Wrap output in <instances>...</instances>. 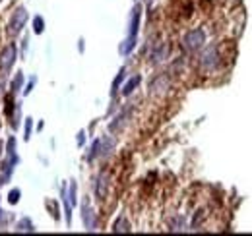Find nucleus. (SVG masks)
<instances>
[{"mask_svg":"<svg viewBox=\"0 0 252 236\" xmlns=\"http://www.w3.org/2000/svg\"><path fill=\"white\" fill-rule=\"evenodd\" d=\"M0 155H2V141H0Z\"/></svg>","mask_w":252,"mask_h":236,"instance_id":"7c9ffc66","label":"nucleus"},{"mask_svg":"<svg viewBox=\"0 0 252 236\" xmlns=\"http://www.w3.org/2000/svg\"><path fill=\"white\" fill-rule=\"evenodd\" d=\"M17 104L14 103V93H10V95H6V104H4V112H6V116L8 118H12L14 116V108H16Z\"/></svg>","mask_w":252,"mask_h":236,"instance_id":"412c9836","label":"nucleus"},{"mask_svg":"<svg viewBox=\"0 0 252 236\" xmlns=\"http://www.w3.org/2000/svg\"><path fill=\"white\" fill-rule=\"evenodd\" d=\"M180 44H182V48L186 52H198V50H202L204 44H205V31L202 27H194V29L186 31L184 37H182V41H180Z\"/></svg>","mask_w":252,"mask_h":236,"instance_id":"f257e3e1","label":"nucleus"},{"mask_svg":"<svg viewBox=\"0 0 252 236\" xmlns=\"http://www.w3.org/2000/svg\"><path fill=\"white\" fill-rule=\"evenodd\" d=\"M19 195H21V190H17V188H14V190H10V193H8V203H12V205H16V203L19 201Z\"/></svg>","mask_w":252,"mask_h":236,"instance_id":"393cba45","label":"nucleus"},{"mask_svg":"<svg viewBox=\"0 0 252 236\" xmlns=\"http://www.w3.org/2000/svg\"><path fill=\"white\" fill-rule=\"evenodd\" d=\"M99 155H101V137H97V139L93 141V145H91V149H89V153H87L85 159L91 162V161H95Z\"/></svg>","mask_w":252,"mask_h":236,"instance_id":"a211bd4d","label":"nucleus"},{"mask_svg":"<svg viewBox=\"0 0 252 236\" xmlns=\"http://www.w3.org/2000/svg\"><path fill=\"white\" fill-rule=\"evenodd\" d=\"M76 193H78V184L72 180L70 182V186H68V201H70V205H76L78 203V197H76Z\"/></svg>","mask_w":252,"mask_h":236,"instance_id":"4be33fe9","label":"nucleus"},{"mask_svg":"<svg viewBox=\"0 0 252 236\" xmlns=\"http://www.w3.org/2000/svg\"><path fill=\"white\" fill-rule=\"evenodd\" d=\"M109 186H110V178L107 172H101L95 182H93V192H95V197L97 199H105L107 193H109Z\"/></svg>","mask_w":252,"mask_h":236,"instance_id":"0eeeda50","label":"nucleus"},{"mask_svg":"<svg viewBox=\"0 0 252 236\" xmlns=\"http://www.w3.org/2000/svg\"><path fill=\"white\" fill-rule=\"evenodd\" d=\"M27 10L23 8V6H19V8H16L14 12H12V15H10V19H8V23H6V31H8V35H19L21 33V29L25 27V23H27Z\"/></svg>","mask_w":252,"mask_h":236,"instance_id":"f03ea898","label":"nucleus"},{"mask_svg":"<svg viewBox=\"0 0 252 236\" xmlns=\"http://www.w3.org/2000/svg\"><path fill=\"white\" fill-rule=\"evenodd\" d=\"M43 31H45V19H43V15H35L33 17V33L41 35Z\"/></svg>","mask_w":252,"mask_h":236,"instance_id":"5701e85b","label":"nucleus"},{"mask_svg":"<svg viewBox=\"0 0 252 236\" xmlns=\"http://www.w3.org/2000/svg\"><path fill=\"white\" fill-rule=\"evenodd\" d=\"M6 221V217H4V211H2V207H0V222H4Z\"/></svg>","mask_w":252,"mask_h":236,"instance_id":"c85d7f7f","label":"nucleus"},{"mask_svg":"<svg viewBox=\"0 0 252 236\" xmlns=\"http://www.w3.org/2000/svg\"><path fill=\"white\" fill-rule=\"evenodd\" d=\"M134 46H136V37H126L122 43H120V46H118V50H120V54L122 56H128L132 50H134Z\"/></svg>","mask_w":252,"mask_h":236,"instance_id":"2eb2a0df","label":"nucleus"},{"mask_svg":"<svg viewBox=\"0 0 252 236\" xmlns=\"http://www.w3.org/2000/svg\"><path fill=\"white\" fill-rule=\"evenodd\" d=\"M21 85H23V74L21 72H17L16 75H14V79H12V83H10V93H19L21 91Z\"/></svg>","mask_w":252,"mask_h":236,"instance_id":"f3484780","label":"nucleus"},{"mask_svg":"<svg viewBox=\"0 0 252 236\" xmlns=\"http://www.w3.org/2000/svg\"><path fill=\"white\" fill-rule=\"evenodd\" d=\"M114 145H116V139L112 137V135H105V137H101V159H107L112 151H114Z\"/></svg>","mask_w":252,"mask_h":236,"instance_id":"9b49d317","label":"nucleus"},{"mask_svg":"<svg viewBox=\"0 0 252 236\" xmlns=\"http://www.w3.org/2000/svg\"><path fill=\"white\" fill-rule=\"evenodd\" d=\"M35 83H37V77H35V75H33V77H31V79H29V83H27V85H25V89H23V95H29V93H31V91H33V87H35Z\"/></svg>","mask_w":252,"mask_h":236,"instance_id":"a878e982","label":"nucleus"},{"mask_svg":"<svg viewBox=\"0 0 252 236\" xmlns=\"http://www.w3.org/2000/svg\"><path fill=\"white\" fill-rule=\"evenodd\" d=\"M130 230H132V224L128 222V219L124 215H120L112 224V232H130Z\"/></svg>","mask_w":252,"mask_h":236,"instance_id":"4468645a","label":"nucleus"},{"mask_svg":"<svg viewBox=\"0 0 252 236\" xmlns=\"http://www.w3.org/2000/svg\"><path fill=\"white\" fill-rule=\"evenodd\" d=\"M83 48H85V44H83V39H79V44H78V50H79V52H83Z\"/></svg>","mask_w":252,"mask_h":236,"instance_id":"cd10ccee","label":"nucleus"},{"mask_svg":"<svg viewBox=\"0 0 252 236\" xmlns=\"http://www.w3.org/2000/svg\"><path fill=\"white\" fill-rule=\"evenodd\" d=\"M140 19H142V6H140V4H136V6L132 8V14H130V23H128V35H130V37H138Z\"/></svg>","mask_w":252,"mask_h":236,"instance_id":"9d476101","label":"nucleus"},{"mask_svg":"<svg viewBox=\"0 0 252 236\" xmlns=\"http://www.w3.org/2000/svg\"><path fill=\"white\" fill-rule=\"evenodd\" d=\"M6 157L12 159L14 162H19V157H17V151H16V137L10 135L8 141H6Z\"/></svg>","mask_w":252,"mask_h":236,"instance_id":"ddd939ff","label":"nucleus"},{"mask_svg":"<svg viewBox=\"0 0 252 236\" xmlns=\"http://www.w3.org/2000/svg\"><path fill=\"white\" fill-rule=\"evenodd\" d=\"M130 114H132V108H130V106L122 108V110H120V112L114 116V120L109 124V130H110V133H116V132H120V130L124 128V124L128 122Z\"/></svg>","mask_w":252,"mask_h":236,"instance_id":"1a4fd4ad","label":"nucleus"},{"mask_svg":"<svg viewBox=\"0 0 252 236\" xmlns=\"http://www.w3.org/2000/svg\"><path fill=\"white\" fill-rule=\"evenodd\" d=\"M0 2H2V0H0Z\"/></svg>","mask_w":252,"mask_h":236,"instance_id":"2f4dec72","label":"nucleus"},{"mask_svg":"<svg viewBox=\"0 0 252 236\" xmlns=\"http://www.w3.org/2000/svg\"><path fill=\"white\" fill-rule=\"evenodd\" d=\"M31 130H33V118H25V126H23V139L25 141H29Z\"/></svg>","mask_w":252,"mask_h":236,"instance_id":"b1692460","label":"nucleus"},{"mask_svg":"<svg viewBox=\"0 0 252 236\" xmlns=\"http://www.w3.org/2000/svg\"><path fill=\"white\" fill-rule=\"evenodd\" d=\"M169 230H171V232H180V230H186V219H184V217H176L174 221H171Z\"/></svg>","mask_w":252,"mask_h":236,"instance_id":"6ab92c4d","label":"nucleus"},{"mask_svg":"<svg viewBox=\"0 0 252 236\" xmlns=\"http://www.w3.org/2000/svg\"><path fill=\"white\" fill-rule=\"evenodd\" d=\"M169 75L167 74H157L151 81H149V93H153V95H159V93H163V91H167L169 89Z\"/></svg>","mask_w":252,"mask_h":236,"instance_id":"6e6552de","label":"nucleus"},{"mask_svg":"<svg viewBox=\"0 0 252 236\" xmlns=\"http://www.w3.org/2000/svg\"><path fill=\"white\" fill-rule=\"evenodd\" d=\"M81 221H83L85 230H89V232L97 230V217H95L93 207L89 205V199H83V203H81Z\"/></svg>","mask_w":252,"mask_h":236,"instance_id":"39448f33","label":"nucleus"},{"mask_svg":"<svg viewBox=\"0 0 252 236\" xmlns=\"http://www.w3.org/2000/svg\"><path fill=\"white\" fill-rule=\"evenodd\" d=\"M140 81H142V75L140 74H136V75H132L126 83H124V87H122V95L124 97H128V95H132L134 93V89L140 85Z\"/></svg>","mask_w":252,"mask_h":236,"instance_id":"f8f14e48","label":"nucleus"},{"mask_svg":"<svg viewBox=\"0 0 252 236\" xmlns=\"http://www.w3.org/2000/svg\"><path fill=\"white\" fill-rule=\"evenodd\" d=\"M167 56H169V44L167 43H155L151 46L149 54H147V58H149L151 64H161V62L167 60Z\"/></svg>","mask_w":252,"mask_h":236,"instance_id":"423d86ee","label":"nucleus"},{"mask_svg":"<svg viewBox=\"0 0 252 236\" xmlns=\"http://www.w3.org/2000/svg\"><path fill=\"white\" fill-rule=\"evenodd\" d=\"M16 230L17 232H35L37 228H35V224L31 222V219H27V217H23L17 224H16Z\"/></svg>","mask_w":252,"mask_h":236,"instance_id":"dca6fc26","label":"nucleus"},{"mask_svg":"<svg viewBox=\"0 0 252 236\" xmlns=\"http://www.w3.org/2000/svg\"><path fill=\"white\" fill-rule=\"evenodd\" d=\"M221 62V56H219V50L215 44H209L202 50L200 54V66L205 70V72H213Z\"/></svg>","mask_w":252,"mask_h":236,"instance_id":"20e7f679","label":"nucleus"},{"mask_svg":"<svg viewBox=\"0 0 252 236\" xmlns=\"http://www.w3.org/2000/svg\"><path fill=\"white\" fill-rule=\"evenodd\" d=\"M151 2H153V0H145V4H151Z\"/></svg>","mask_w":252,"mask_h":236,"instance_id":"c756f323","label":"nucleus"},{"mask_svg":"<svg viewBox=\"0 0 252 236\" xmlns=\"http://www.w3.org/2000/svg\"><path fill=\"white\" fill-rule=\"evenodd\" d=\"M124 75H126V70L120 68V72L116 74V77H114V81H112V87H110V95H112V97L118 93V87H120V83L124 81Z\"/></svg>","mask_w":252,"mask_h":236,"instance_id":"aec40b11","label":"nucleus"},{"mask_svg":"<svg viewBox=\"0 0 252 236\" xmlns=\"http://www.w3.org/2000/svg\"><path fill=\"white\" fill-rule=\"evenodd\" d=\"M16 58H17V46H16V43L6 44L2 48V52H0V77L8 75V72L16 64Z\"/></svg>","mask_w":252,"mask_h":236,"instance_id":"7ed1b4c3","label":"nucleus"},{"mask_svg":"<svg viewBox=\"0 0 252 236\" xmlns=\"http://www.w3.org/2000/svg\"><path fill=\"white\" fill-rule=\"evenodd\" d=\"M83 143H85V132H79V133H78V145L81 147Z\"/></svg>","mask_w":252,"mask_h":236,"instance_id":"bb28decb","label":"nucleus"}]
</instances>
